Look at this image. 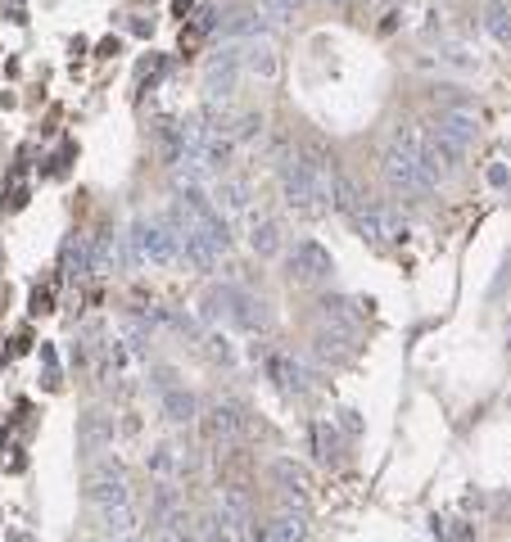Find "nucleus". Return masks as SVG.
<instances>
[{"label":"nucleus","instance_id":"1","mask_svg":"<svg viewBox=\"0 0 511 542\" xmlns=\"http://www.w3.org/2000/svg\"><path fill=\"white\" fill-rule=\"evenodd\" d=\"M421 141H426V131H398V141L389 145V154H385V181H389V190L403 199L430 195V190L439 186L435 172L421 163Z\"/></svg>","mask_w":511,"mask_h":542},{"label":"nucleus","instance_id":"2","mask_svg":"<svg viewBox=\"0 0 511 542\" xmlns=\"http://www.w3.org/2000/svg\"><path fill=\"white\" fill-rule=\"evenodd\" d=\"M285 199L299 213H326L335 204V177L322 159H303L285 168Z\"/></svg>","mask_w":511,"mask_h":542},{"label":"nucleus","instance_id":"3","mask_svg":"<svg viewBox=\"0 0 511 542\" xmlns=\"http://www.w3.org/2000/svg\"><path fill=\"white\" fill-rule=\"evenodd\" d=\"M132 244H136V258H141V262H154V267H168V262L181 258V235L172 231L168 217L136 222V226H132Z\"/></svg>","mask_w":511,"mask_h":542},{"label":"nucleus","instance_id":"4","mask_svg":"<svg viewBox=\"0 0 511 542\" xmlns=\"http://www.w3.org/2000/svg\"><path fill=\"white\" fill-rule=\"evenodd\" d=\"M86 497H91L100 511H118V506H132V493H127V479L118 466H95L91 470V484H86Z\"/></svg>","mask_w":511,"mask_h":542},{"label":"nucleus","instance_id":"5","mask_svg":"<svg viewBox=\"0 0 511 542\" xmlns=\"http://www.w3.org/2000/svg\"><path fill=\"white\" fill-rule=\"evenodd\" d=\"M240 50H245V46L222 50V55L209 64V73H204V91H209V100H231V91H236V77H240V64H245V55H240Z\"/></svg>","mask_w":511,"mask_h":542},{"label":"nucleus","instance_id":"6","mask_svg":"<svg viewBox=\"0 0 511 542\" xmlns=\"http://www.w3.org/2000/svg\"><path fill=\"white\" fill-rule=\"evenodd\" d=\"M331 271H335V262H331V253H326L322 244H313V240L294 244V253H290V276L294 281H326Z\"/></svg>","mask_w":511,"mask_h":542},{"label":"nucleus","instance_id":"7","mask_svg":"<svg viewBox=\"0 0 511 542\" xmlns=\"http://www.w3.org/2000/svg\"><path fill=\"white\" fill-rule=\"evenodd\" d=\"M435 136L466 154L471 150V141H475V113H444V118L435 122Z\"/></svg>","mask_w":511,"mask_h":542},{"label":"nucleus","instance_id":"8","mask_svg":"<svg viewBox=\"0 0 511 542\" xmlns=\"http://www.w3.org/2000/svg\"><path fill=\"white\" fill-rule=\"evenodd\" d=\"M240 430H245V416H240V407L218 402V407L209 412V434H213V439H236Z\"/></svg>","mask_w":511,"mask_h":542},{"label":"nucleus","instance_id":"9","mask_svg":"<svg viewBox=\"0 0 511 542\" xmlns=\"http://www.w3.org/2000/svg\"><path fill=\"white\" fill-rule=\"evenodd\" d=\"M245 68H249V73H258L263 82H272V77H276V50H272V41H249V46H245Z\"/></svg>","mask_w":511,"mask_h":542},{"label":"nucleus","instance_id":"10","mask_svg":"<svg viewBox=\"0 0 511 542\" xmlns=\"http://www.w3.org/2000/svg\"><path fill=\"white\" fill-rule=\"evenodd\" d=\"M163 416H168L172 425H186L190 416H195V398H190L186 389H177V384H168V389H163Z\"/></svg>","mask_w":511,"mask_h":542},{"label":"nucleus","instance_id":"11","mask_svg":"<svg viewBox=\"0 0 511 542\" xmlns=\"http://www.w3.org/2000/svg\"><path fill=\"white\" fill-rule=\"evenodd\" d=\"M150 470H154L159 479H177V475H186V457H181L172 443H163V448L150 452Z\"/></svg>","mask_w":511,"mask_h":542},{"label":"nucleus","instance_id":"12","mask_svg":"<svg viewBox=\"0 0 511 542\" xmlns=\"http://www.w3.org/2000/svg\"><path fill=\"white\" fill-rule=\"evenodd\" d=\"M484 28L493 32V41H498V46H511V5L489 0V10H484Z\"/></svg>","mask_w":511,"mask_h":542},{"label":"nucleus","instance_id":"13","mask_svg":"<svg viewBox=\"0 0 511 542\" xmlns=\"http://www.w3.org/2000/svg\"><path fill=\"white\" fill-rule=\"evenodd\" d=\"M272 375H276V384H281L285 393L303 389V366L294 362V357H272Z\"/></svg>","mask_w":511,"mask_h":542},{"label":"nucleus","instance_id":"14","mask_svg":"<svg viewBox=\"0 0 511 542\" xmlns=\"http://www.w3.org/2000/svg\"><path fill=\"white\" fill-rule=\"evenodd\" d=\"M249 244H254L258 258H272V253H281V226H276V222H258L254 226V240H249Z\"/></svg>","mask_w":511,"mask_h":542},{"label":"nucleus","instance_id":"15","mask_svg":"<svg viewBox=\"0 0 511 542\" xmlns=\"http://www.w3.org/2000/svg\"><path fill=\"white\" fill-rule=\"evenodd\" d=\"M303 533H308L303 515H281V520L267 529V542H303Z\"/></svg>","mask_w":511,"mask_h":542},{"label":"nucleus","instance_id":"16","mask_svg":"<svg viewBox=\"0 0 511 542\" xmlns=\"http://www.w3.org/2000/svg\"><path fill=\"white\" fill-rule=\"evenodd\" d=\"M109 439H114V430H109L105 416H100V412L86 416V425H82V443H86V448H100V443H109Z\"/></svg>","mask_w":511,"mask_h":542},{"label":"nucleus","instance_id":"17","mask_svg":"<svg viewBox=\"0 0 511 542\" xmlns=\"http://www.w3.org/2000/svg\"><path fill=\"white\" fill-rule=\"evenodd\" d=\"M199 542H236V533H231L227 515H222V520H209V524H204V529H199Z\"/></svg>","mask_w":511,"mask_h":542},{"label":"nucleus","instance_id":"18","mask_svg":"<svg viewBox=\"0 0 511 542\" xmlns=\"http://www.w3.org/2000/svg\"><path fill=\"white\" fill-rule=\"evenodd\" d=\"M218 208H227V213H240V208H245V186H222V190H218Z\"/></svg>","mask_w":511,"mask_h":542},{"label":"nucleus","instance_id":"19","mask_svg":"<svg viewBox=\"0 0 511 542\" xmlns=\"http://www.w3.org/2000/svg\"><path fill=\"white\" fill-rule=\"evenodd\" d=\"M299 5H303V0H267V19H272V23H285L294 10H299Z\"/></svg>","mask_w":511,"mask_h":542},{"label":"nucleus","instance_id":"20","mask_svg":"<svg viewBox=\"0 0 511 542\" xmlns=\"http://www.w3.org/2000/svg\"><path fill=\"white\" fill-rule=\"evenodd\" d=\"M114 542H145V538H141V529H132V533H118Z\"/></svg>","mask_w":511,"mask_h":542}]
</instances>
